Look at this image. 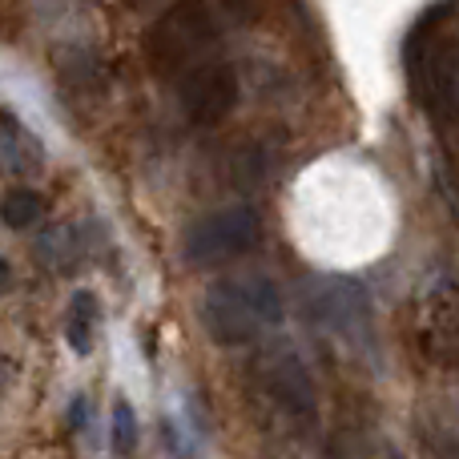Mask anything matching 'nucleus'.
<instances>
[{
  "label": "nucleus",
  "instance_id": "obj_15",
  "mask_svg": "<svg viewBox=\"0 0 459 459\" xmlns=\"http://www.w3.org/2000/svg\"><path fill=\"white\" fill-rule=\"evenodd\" d=\"M13 286V270H8V262H4V254H0V294Z\"/></svg>",
  "mask_w": 459,
  "mask_h": 459
},
{
  "label": "nucleus",
  "instance_id": "obj_13",
  "mask_svg": "<svg viewBox=\"0 0 459 459\" xmlns=\"http://www.w3.org/2000/svg\"><path fill=\"white\" fill-rule=\"evenodd\" d=\"M113 447L121 455H134L137 447V415L126 399H117V407H113Z\"/></svg>",
  "mask_w": 459,
  "mask_h": 459
},
{
  "label": "nucleus",
  "instance_id": "obj_4",
  "mask_svg": "<svg viewBox=\"0 0 459 459\" xmlns=\"http://www.w3.org/2000/svg\"><path fill=\"white\" fill-rule=\"evenodd\" d=\"M262 242V214L254 206H226L214 214L198 218L186 230L182 254L190 266L210 270V266H226V262L250 254Z\"/></svg>",
  "mask_w": 459,
  "mask_h": 459
},
{
  "label": "nucleus",
  "instance_id": "obj_5",
  "mask_svg": "<svg viewBox=\"0 0 459 459\" xmlns=\"http://www.w3.org/2000/svg\"><path fill=\"white\" fill-rule=\"evenodd\" d=\"M302 302H307L310 323H318L339 339H367L371 331V299L355 278H315L302 290Z\"/></svg>",
  "mask_w": 459,
  "mask_h": 459
},
{
  "label": "nucleus",
  "instance_id": "obj_6",
  "mask_svg": "<svg viewBox=\"0 0 459 459\" xmlns=\"http://www.w3.org/2000/svg\"><path fill=\"white\" fill-rule=\"evenodd\" d=\"M258 387L266 395V403L282 415L290 428H307L315 420V383H310V371L294 351H270L258 363Z\"/></svg>",
  "mask_w": 459,
  "mask_h": 459
},
{
  "label": "nucleus",
  "instance_id": "obj_16",
  "mask_svg": "<svg viewBox=\"0 0 459 459\" xmlns=\"http://www.w3.org/2000/svg\"><path fill=\"white\" fill-rule=\"evenodd\" d=\"M81 423H85V399L73 403V428H81Z\"/></svg>",
  "mask_w": 459,
  "mask_h": 459
},
{
  "label": "nucleus",
  "instance_id": "obj_1",
  "mask_svg": "<svg viewBox=\"0 0 459 459\" xmlns=\"http://www.w3.org/2000/svg\"><path fill=\"white\" fill-rule=\"evenodd\" d=\"M459 0H439L415 16L403 45L411 93L436 121H459V29L447 24Z\"/></svg>",
  "mask_w": 459,
  "mask_h": 459
},
{
  "label": "nucleus",
  "instance_id": "obj_12",
  "mask_svg": "<svg viewBox=\"0 0 459 459\" xmlns=\"http://www.w3.org/2000/svg\"><path fill=\"white\" fill-rule=\"evenodd\" d=\"M37 258L45 262L48 270H73L77 266V258H81V246H77V234H73L69 226H56V230H48L45 238L37 242Z\"/></svg>",
  "mask_w": 459,
  "mask_h": 459
},
{
  "label": "nucleus",
  "instance_id": "obj_11",
  "mask_svg": "<svg viewBox=\"0 0 459 459\" xmlns=\"http://www.w3.org/2000/svg\"><path fill=\"white\" fill-rule=\"evenodd\" d=\"M45 218V198H40L32 186H13V190L0 198V222L8 230H29Z\"/></svg>",
  "mask_w": 459,
  "mask_h": 459
},
{
  "label": "nucleus",
  "instance_id": "obj_7",
  "mask_svg": "<svg viewBox=\"0 0 459 459\" xmlns=\"http://www.w3.org/2000/svg\"><path fill=\"white\" fill-rule=\"evenodd\" d=\"M242 85H238L234 65L226 61H206L182 81V109L194 126H218L234 113Z\"/></svg>",
  "mask_w": 459,
  "mask_h": 459
},
{
  "label": "nucleus",
  "instance_id": "obj_2",
  "mask_svg": "<svg viewBox=\"0 0 459 459\" xmlns=\"http://www.w3.org/2000/svg\"><path fill=\"white\" fill-rule=\"evenodd\" d=\"M286 315L274 278H218L202 294V326L218 347H250Z\"/></svg>",
  "mask_w": 459,
  "mask_h": 459
},
{
  "label": "nucleus",
  "instance_id": "obj_9",
  "mask_svg": "<svg viewBox=\"0 0 459 459\" xmlns=\"http://www.w3.org/2000/svg\"><path fill=\"white\" fill-rule=\"evenodd\" d=\"M0 161L4 169H13L16 178H32L45 166V150L32 137V129L21 117H13L8 109H0Z\"/></svg>",
  "mask_w": 459,
  "mask_h": 459
},
{
  "label": "nucleus",
  "instance_id": "obj_8",
  "mask_svg": "<svg viewBox=\"0 0 459 459\" xmlns=\"http://www.w3.org/2000/svg\"><path fill=\"white\" fill-rule=\"evenodd\" d=\"M428 342L444 363L459 367V282H439L428 310Z\"/></svg>",
  "mask_w": 459,
  "mask_h": 459
},
{
  "label": "nucleus",
  "instance_id": "obj_3",
  "mask_svg": "<svg viewBox=\"0 0 459 459\" xmlns=\"http://www.w3.org/2000/svg\"><path fill=\"white\" fill-rule=\"evenodd\" d=\"M218 16L222 13L210 0H174L153 21L150 37H145V56H150L153 73H161V77H186L198 65H206L202 56L222 37V21Z\"/></svg>",
  "mask_w": 459,
  "mask_h": 459
},
{
  "label": "nucleus",
  "instance_id": "obj_10",
  "mask_svg": "<svg viewBox=\"0 0 459 459\" xmlns=\"http://www.w3.org/2000/svg\"><path fill=\"white\" fill-rule=\"evenodd\" d=\"M97 318H101V310H97V299L89 290H77L69 302V318H65V339H69V347L77 351V355H89L93 351V339H97Z\"/></svg>",
  "mask_w": 459,
  "mask_h": 459
},
{
  "label": "nucleus",
  "instance_id": "obj_14",
  "mask_svg": "<svg viewBox=\"0 0 459 459\" xmlns=\"http://www.w3.org/2000/svg\"><path fill=\"white\" fill-rule=\"evenodd\" d=\"M8 379H13V367H8V359L0 355V399H4V391H8Z\"/></svg>",
  "mask_w": 459,
  "mask_h": 459
}]
</instances>
